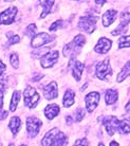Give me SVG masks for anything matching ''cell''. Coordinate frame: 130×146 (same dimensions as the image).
<instances>
[{
    "instance_id": "6da1fadb",
    "label": "cell",
    "mask_w": 130,
    "mask_h": 146,
    "mask_svg": "<svg viewBox=\"0 0 130 146\" xmlns=\"http://www.w3.org/2000/svg\"><path fill=\"white\" fill-rule=\"evenodd\" d=\"M68 143V139L65 133L59 131L57 128H53L48 131L43 137L41 144L42 146H65Z\"/></svg>"
},
{
    "instance_id": "7a4b0ae2",
    "label": "cell",
    "mask_w": 130,
    "mask_h": 146,
    "mask_svg": "<svg viewBox=\"0 0 130 146\" xmlns=\"http://www.w3.org/2000/svg\"><path fill=\"white\" fill-rule=\"evenodd\" d=\"M23 99H25V106L29 108H34L37 106V103L39 102V94L37 93L35 88L27 86L23 92Z\"/></svg>"
},
{
    "instance_id": "3957f363",
    "label": "cell",
    "mask_w": 130,
    "mask_h": 146,
    "mask_svg": "<svg viewBox=\"0 0 130 146\" xmlns=\"http://www.w3.org/2000/svg\"><path fill=\"white\" fill-rule=\"evenodd\" d=\"M98 20V16H93V15H86L80 19L78 22V28L82 31H85L87 33L91 34L95 30V25Z\"/></svg>"
},
{
    "instance_id": "277c9868",
    "label": "cell",
    "mask_w": 130,
    "mask_h": 146,
    "mask_svg": "<svg viewBox=\"0 0 130 146\" xmlns=\"http://www.w3.org/2000/svg\"><path fill=\"white\" fill-rule=\"evenodd\" d=\"M112 74V70L109 64V58L104 59L96 65V76L101 80H107Z\"/></svg>"
},
{
    "instance_id": "5b68a950",
    "label": "cell",
    "mask_w": 130,
    "mask_h": 146,
    "mask_svg": "<svg viewBox=\"0 0 130 146\" xmlns=\"http://www.w3.org/2000/svg\"><path fill=\"white\" fill-rule=\"evenodd\" d=\"M41 126H42V122L39 119L35 117H30L27 119V131L30 138L36 137Z\"/></svg>"
},
{
    "instance_id": "8992f818",
    "label": "cell",
    "mask_w": 130,
    "mask_h": 146,
    "mask_svg": "<svg viewBox=\"0 0 130 146\" xmlns=\"http://www.w3.org/2000/svg\"><path fill=\"white\" fill-rule=\"evenodd\" d=\"M99 120H101L109 135H113L114 132L117 131L119 121L116 117H114V115H108V117H99Z\"/></svg>"
},
{
    "instance_id": "52a82bcc",
    "label": "cell",
    "mask_w": 130,
    "mask_h": 146,
    "mask_svg": "<svg viewBox=\"0 0 130 146\" xmlns=\"http://www.w3.org/2000/svg\"><path fill=\"white\" fill-rule=\"evenodd\" d=\"M68 68L72 70L73 76H74V78L76 80V82H80V78H82L83 71H84V69H85V65H84L83 62H77L76 59L72 58L70 60V62H69Z\"/></svg>"
},
{
    "instance_id": "ba28073f",
    "label": "cell",
    "mask_w": 130,
    "mask_h": 146,
    "mask_svg": "<svg viewBox=\"0 0 130 146\" xmlns=\"http://www.w3.org/2000/svg\"><path fill=\"white\" fill-rule=\"evenodd\" d=\"M17 14V7H12L0 14V25H11Z\"/></svg>"
},
{
    "instance_id": "9c48e42d",
    "label": "cell",
    "mask_w": 130,
    "mask_h": 146,
    "mask_svg": "<svg viewBox=\"0 0 130 146\" xmlns=\"http://www.w3.org/2000/svg\"><path fill=\"white\" fill-rule=\"evenodd\" d=\"M58 56H59L58 51H50L48 54H46L43 57H41V59H40L41 67H42V68H46V69L52 67L54 64H56V62L58 60Z\"/></svg>"
},
{
    "instance_id": "30bf717a",
    "label": "cell",
    "mask_w": 130,
    "mask_h": 146,
    "mask_svg": "<svg viewBox=\"0 0 130 146\" xmlns=\"http://www.w3.org/2000/svg\"><path fill=\"white\" fill-rule=\"evenodd\" d=\"M85 102H86V108L89 112H92L96 106L98 105V102H99V93L98 92H90L89 94L86 95V99H85Z\"/></svg>"
},
{
    "instance_id": "8fae6325",
    "label": "cell",
    "mask_w": 130,
    "mask_h": 146,
    "mask_svg": "<svg viewBox=\"0 0 130 146\" xmlns=\"http://www.w3.org/2000/svg\"><path fill=\"white\" fill-rule=\"evenodd\" d=\"M43 96L47 100H54L58 96V89L56 82H51L42 89Z\"/></svg>"
},
{
    "instance_id": "7c38bea8",
    "label": "cell",
    "mask_w": 130,
    "mask_h": 146,
    "mask_svg": "<svg viewBox=\"0 0 130 146\" xmlns=\"http://www.w3.org/2000/svg\"><path fill=\"white\" fill-rule=\"evenodd\" d=\"M53 39L52 37L47 33H39L31 40V46L33 48H40L43 44L51 42V40Z\"/></svg>"
},
{
    "instance_id": "4fadbf2b",
    "label": "cell",
    "mask_w": 130,
    "mask_h": 146,
    "mask_svg": "<svg viewBox=\"0 0 130 146\" xmlns=\"http://www.w3.org/2000/svg\"><path fill=\"white\" fill-rule=\"evenodd\" d=\"M130 22V13L128 12H124L121 14V23L119 26L116 28L115 31L112 32V35H119V34L123 33V32H126L127 26L129 25Z\"/></svg>"
},
{
    "instance_id": "5bb4252c",
    "label": "cell",
    "mask_w": 130,
    "mask_h": 146,
    "mask_svg": "<svg viewBox=\"0 0 130 146\" xmlns=\"http://www.w3.org/2000/svg\"><path fill=\"white\" fill-rule=\"evenodd\" d=\"M111 44V40H109L108 38H105V37H101L98 40V44L94 47V51L96 52V53H99V54H106L110 50Z\"/></svg>"
},
{
    "instance_id": "9a60e30c",
    "label": "cell",
    "mask_w": 130,
    "mask_h": 146,
    "mask_svg": "<svg viewBox=\"0 0 130 146\" xmlns=\"http://www.w3.org/2000/svg\"><path fill=\"white\" fill-rule=\"evenodd\" d=\"M60 109H59V106L56 105V104H51V105H48L46 108H44V115L48 120H53L55 117H57L58 113H59Z\"/></svg>"
},
{
    "instance_id": "2e32d148",
    "label": "cell",
    "mask_w": 130,
    "mask_h": 146,
    "mask_svg": "<svg viewBox=\"0 0 130 146\" xmlns=\"http://www.w3.org/2000/svg\"><path fill=\"white\" fill-rule=\"evenodd\" d=\"M117 16V12L115 10H108L103 15V25L104 27H109L111 23H113L114 19Z\"/></svg>"
},
{
    "instance_id": "e0dca14e",
    "label": "cell",
    "mask_w": 130,
    "mask_h": 146,
    "mask_svg": "<svg viewBox=\"0 0 130 146\" xmlns=\"http://www.w3.org/2000/svg\"><path fill=\"white\" fill-rule=\"evenodd\" d=\"M75 93L73 90H67L65 92V95H64V100H62V103H64V106L65 107H71L75 102Z\"/></svg>"
},
{
    "instance_id": "ac0fdd59",
    "label": "cell",
    "mask_w": 130,
    "mask_h": 146,
    "mask_svg": "<svg viewBox=\"0 0 130 146\" xmlns=\"http://www.w3.org/2000/svg\"><path fill=\"white\" fill-rule=\"evenodd\" d=\"M117 98H119V93L116 90H113V89H108L106 91L105 94V101L107 105H112L117 101Z\"/></svg>"
},
{
    "instance_id": "d6986e66",
    "label": "cell",
    "mask_w": 130,
    "mask_h": 146,
    "mask_svg": "<svg viewBox=\"0 0 130 146\" xmlns=\"http://www.w3.org/2000/svg\"><path fill=\"white\" fill-rule=\"evenodd\" d=\"M20 126H21V121L18 117H13L10 121V124H9V127L11 129L12 133L14 135H17V132L19 131L20 129Z\"/></svg>"
},
{
    "instance_id": "ffe728a7",
    "label": "cell",
    "mask_w": 130,
    "mask_h": 146,
    "mask_svg": "<svg viewBox=\"0 0 130 146\" xmlns=\"http://www.w3.org/2000/svg\"><path fill=\"white\" fill-rule=\"evenodd\" d=\"M129 75H130V60L124 66L122 71L119 73V75L116 77V80H117V82H123V80H125L126 77L129 76Z\"/></svg>"
},
{
    "instance_id": "44dd1931",
    "label": "cell",
    "mask_w": 130,
    "mask_h": 146,
    "mask_svg": "<svg viewBox=\"0 0 130 146\" xmlns=\"http://www.w3.org/2000/svg\"><path fill=\"white\" fill-rule=\"evenodd\" d=\"M117 131H119V133H129L130 132V121H128V120L119 121Z\"/></svg>"
},
{
    "instance_id": "7402d4cb",
    "label": "cell",
    "mask_w": 130,
    "mask_h": 146,
    "mask_svg": "<svg viewBox=\"0 0 130 146\" xmlns=\"http://www.w3.org/2000/svg\"><path fill=\"white\" fill-rule=\"evenodd\" d=\"M19 101H20V92L18 90H16V91H14L13 95H12L11 104H10V110L11 111H15L16 110V107L18 105Z\"/></svg>"
},
{
    "instance_id": "603a6c76",
    "label": "cell",
    "mask_w": 130,
    "mask_h": 146,
    "mask_svg": "<svg viewBox=\"0 0 130 146\" xmlns=\"http://www.w3.org/2000/svg\"><path fill=\"white\" fill-rule=\"evenodd\" d=\"M40 3H41V7H43V11L41 13V15H40V18H44L50 13L51 7H53V4H54V1H41Z\"/></svg>"
},
{
    "instance_id": "cb8c5ba5",
    "label": "cell",
    "mask_w": 130,
    "mask_h": 146,
    "mask_svg": "<svg viewBox=\"0 0 130 146\" xmlns=\"http://www.w3.org/2000/svg\"><path fill=\"white\" fill-rule=\"evenodd\" d=\"M130 47V35L129 36H123L119 39V48L123 49V48Z\"/></svg>"
},
{
    "instance_id": "d4e9b609",
    "label": "cell",
    "mask_w": 130,
    "mask_h": 146,
    "mask_svg": "<svg viewBox=\"0 0 130 146\" xmlns=\"http://www.w3.org/2000/svg\"><path fill=\"white\" fill-rule=\"evenodd\" d=\"M35 34H36V26L33 25V23L30 25V26H28V28L25 30V35L33 39V38L35 37Z\"/></svg>"
},
{
    "instance_id": "484cf974",
    "label": "cell",
    "mask_w": 130,
    "mask_h": 146,
    "mask_svg": "<svg viewBox=\"0 0 130 146\" xmlns=\"http://www.w3.org/2000/svg\"><path fill=\"white\" fill-rule=\"evenodd\" d=\"M85 117V109L84 108H77L75 111V120L76 122H80Z\"/></svg>"
},
{
    "instance_id": "4316f807",
    "label": "cell",
    "mask_w": 130,
    "mask_h": 146,
    "mask_svg": "<svg viewBox=\"0 0 130 146\" xmlns=\"http://www.w3.org/2000/svg\"><path fill=\"white\" fill-rule=\"evenodd\" d=\"M10 62H11V65L13 68H17L19 66V59H18V55L16 54V53H13L11 55V57H10Z\"/></svg>"
},
{
    "instance_id": "83f0119b",
    "label": "cell",
    "mask_w": 130,
    "mask_h": 146,
    "mask_svg": "<svg viewBox=\"0 0 130 146\" xmlns=\"http://www.w3.org/2000/svg\"><path fill=\"white\" fill-rule=\"evenodd\" d=\"M74 146H89V142L87 139L76 140L75 143H74Z\"/></svg>"
},
{
    "instance_id": "f1b7e54d",
    "label": "cell",
    "mask_w": 130,
    "mask_h": 146,
    "mask_svg": "<svg viewBox=\"0 0 130 146\" xmlns=\"http://www.w3.org/2000/svg\"><path fill=\"white\" fill-rule=\"evenodd\" d=\"M19 40H20V38H19L18 35H13V36L9 39V41H7V44H9V46H12V44L19 42Z\"/></svg>"
},
{
    "instance_id": "f546056e",
    "label": "cell",
    "mask_w": 130,
    "mask_h": 146,
    "mask_svg": "<svg viewBox=\"0 0 130 146\" xmlns=\"http://www.w3.org/2000/svg\"><path fill=\"white\" fill-rule=\"evenodd\" d=\"M62 25V20H57V21H55L54 23H52L50 27V31H56L57 28Z\"/></svg>"
},
{
    "instance_id": "4dcf8cb0",
    "label": "cell",
    "mask_w": 130,
    "mask_h": 146,
    "mask_svg": "<svg viewBox=\"0 0 130 146\" xmlns=\"http://www.w3.org/2000/svg\"><path fill=\"white\" fill-rule=\"evenodd\" d=\"M7 89V85H5V82L3 80H0V91H5Z\"/></svg>"
},
{
    "instance_id": "1f68e13d",
    "label": "cell",
    "mask_w": 130,
    "mask_h": 146,
    "mask_svg": "<svg viewBox=\"0 0 130 146\" xmlns=\"http://www.w3.org/2000/svg\"><path fill=\"white\" fill-rule=\"evenodd\" d=\"M5 69H7L5 65H4L3 62L0 60V75H2V74H3V72L5 71Z\"/></svg>"
},
{
    "instance_id": "d6a6232c",
    "label": "cell",
    "mask_w": 130,
    "mask_h": 146,
    "mask_svg": "<svg viewBox=\"0 0 130 146\" xmlns=\"http://www.w3.org/2000/svg\"><path fill=\"white\" fill-rule=\"evenodd\" d=\"M9 112L7 111H0V120H4L7 117Z\"/></svg>"
},
{
    "instance_id": "836d02e7",
    "label": "cell",
    "mask_w": 130,
    "mask_h": 146,
    "mask_svg": "<svg viewBox=\"0 0 130 146\" xmlns=\"http://www.w3.org/2000/svg\"><path fill=\"white\" fill-rule=\"evenodd\" d=\"M3 106V93L2 91H0V109Z\"/></svg>"
},
{
    "instance_id": "e575fe53",
    "label": "cell",
    "mask_w": 130,
    "mask_h": 146,
    "mask_svg": "<svg viewBox=\"0 0 130 146\" xmlns=\"http://www.w3.org/2000/svg\"><path fill=\"white\" fill-rule=\"evenodd\" d=\"M125 110H126V112L128 113V115H130V102L126 105V107H125Z\"/></svg>"
},
{
    "instance_id": "d590c367",
    "label": "cell",
    "mask_w": 130,
    "mask_h": 146,
    "mask_svg": "<svg viewBox=\"0 0 130 146\" xmlns=\"http://www.w3.org/2000/svg\"><path fill=\"white\" fill-rule=\"evenodd\" d=\"M109 146H119V143L115 142V141H112V142L109 144Z\"/></svg>"
},
{
    "instance_id": "8d00e7d4",
    "label": "cell",
    "mask_w": 130,
    "mask_h": 146,
    "mask_svg": "<svg viewBox=\"0 0 130 146\" xmlns=\"http://www.w3.org/2000/svg\"><path fill=\"white\" fill-rule=\"evenodd\" d=\"M66 120H67V122H68L69 124H71V122H72V119H71V117H66Z\"/></svg>"
},
{
    "instance_id": "74e56055",
    "label": "cell",
    "mask_w": 130,
    "mask_h": 146,
    "mask_svg": "<svg viewBox=\"0 0 130 146\" xmlns=\"http://www.w3.org/2000/svg\"><path fill=\"white\" fill-rule=\"evenodd\" d=\"M98 146H104V144H103V143H99V144H98Z\"/></svg>"
},
{
    "instance_id": "f35d334b",
    "label": "cell",
    "mask_w": 130,
    "mask_h": 146,
    "mask_svg": "<svg viewBox=\"0 0 130 146\" xmlns=\"http://www.w3.org/2000/svg\"><path fill=\"white\" fill-rule=\"evenodd\" d=\"M10 146H14V145H13V144H10Z\"/></svg>"
},
{
    "instance_id": "ab89813d",
    "label": "cell",
    "mask_w": 130,
    "mask_h": 146,
    "mask_svg": "<svg viewBox=\"0 0 130 146\" xmlns=\"http://www.w3.org/2000/svg\"><path fill=\"white\" fill-rule=\"evenodd\" d=\"M21 146H25V145H21Z\"/></svg>"
},
{
    "instance_id": "60d3db41",
    "label": "cell",
    "mask_w": 130,
    "mask_h": 146,
    "mask_svg": "<svg viewBox=\"0 0 130 146\" xmlns=\"http://www.w3.org/2000/svg\"><path fill=\"white\" fill-rule=\"evenodd\" d=\"M0 146H1V145H0Z\"/></svg>"
}]
</instances>
